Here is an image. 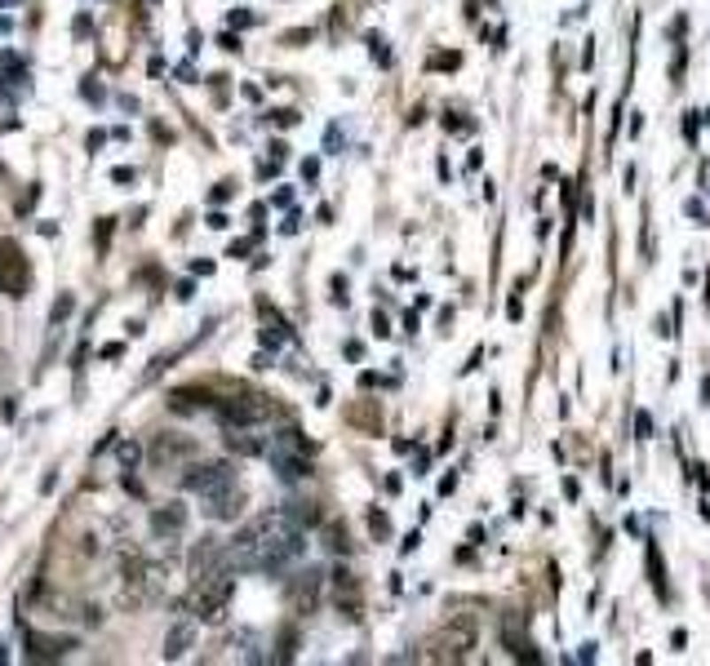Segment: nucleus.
<instances>
[{
	"instance_id": "1a4fd4ad",
	"label": "nucleus",
	"mask_w": 710,
	"mask_h": 666,
	"mask_svg": "<svg viewBox=\"0 0 710 666\" xmlns=\"http://www.w3.org/2000/svg\"><path fill=\"white\" fill-rule=\"evenodd\" d=\"M328 595H333V604L342 608V617H360L365 613V591H360V577H355L346 564H337L333 573H328Z\"/></svg>"
},
{
	"instance_id": "ea45409f",
	"label": "nucleus",
	"mask_w": 710,
	"mask_h": 666,
	"mask_svg": "<svg viewBox=\"0 0 710 666\" xmlns=\"http://www.w3.org/2000/svg\"><path fill=\"white\" fill-rule=\"evenodd\" d=\"M218 45H222V50H231V54L240 50V41H235V32H227V36H218Z\"/></svg>"
},
{
	"instance_id": "412c9836",
	"label": "nucleus",
	"mask_w": 710,
	"mask_h": 666,
	"mask_svg": "<svg viewBox=\"0 0 710 666\" xmlns=\"http://www.w3.org/2000/svg\"><path fill=\"white\" fill-rule=\"evenodd\" d=\"M196 644V626L191 622H178L169 635H165V657L169 662H178V657H187V648Z\"/></svg>"
},
{
	"instance_id": "ddd939ff",
	"label": "nucleus",
	"mask_w": 710,
	"mask_h": 666,
	"mask_svg": "<svg viewBox=\"0 0 710 666\" xmlns=\"http://www.w3.org/2000/svg\"><path fill=\"white\" fill-rule=\"evenodd\" d=\"M27 648H32V662H58V657H67L76 648V639L72 635H41V631H32Z\"/></svg>"
},
{
	"instance_id": "dca6fc26",
	"label": "nucleus",
	"mask_w": 710,
	"mask_h": 666,
	"mask_svg": "<svg viewBox=\"0 0 710 666\" xmlns=\"http://www.w3.org/2000/svg\"><path fill=\"white\" fill-rule=\"evenodd\" d=\"M346 422L360 427V431H369V436H378V431H382V409H378V400H355V405L346 409Z\"/></svg>"
},
{
	"instance_id": "c9c22d12",
	"label": "nucleus",
	"mask_w": 710,
	"mask_h": 666,
	"mask_svg": "<svg viewBox=\"0 0 710 666\" xmlns=\"http://www.w3.org/2000/svg\"><path fill=\"white\" fill-rule=\"evenodd\" d=\"M231 27H253V14H249V10H235V14H231Z\"/></svg>"
},
{
	"instance_id": "2f4dec72",
	"label": "nucleus",
	"mask_w": 710,
	"mask_h": 666,
	"mask_svg": "<svg viewBox=\"0 0 710 666\" xmlns=\"http://www.w3.org/2000/svg\"><path fill=\"white\" fill-rule=\"evenodd\" d=\"M369 45H374V58H378V63L387 67V63H391V54H387V41H382V36L374 32V36H369Z\"/></svg>"
},
{
	"instance_id": "f704fd0d",
	"label": "nucleus",
	"mask_w": 710,
	"mask_h": 666,
	"mask_svg": "<svg viewBox=\"0 0 710 666\" xmlns=\"http://www.w3.org/2000/svg\"><path fill=\"white\" fill-rule=\"evenodd\" d=\"M138 458H143V449H138V445H120V462H125V467H134Z\"/></svg>"
},
{
	"instance_id": "2eb2a0df",
	"label": "nucleus",
	"mask_w": 710,
	"mask_h": 666,
	"mask_svg": "<svg viewBox=\"0 0 710 666\" xmlns=\"http://www.w3.org/2000/svg\"><path fill=\"white\" fill-rule=\"evenodd\" d=\"M258 315H262V347H280V343H289V320L271 306V302H258Z\"/></svg>"
},
{
	"instance_id": "bb28decb",
	"label": "nucleus",
	"mask_w": 710,
	"mask_h": 666,
	"mask_svg": "<svg viewBox=\"0 0 710 666\" xmlns=\"http://www.w3.org/2000/svg\"><path fill=\"white\" fill-rule=\"evenodd\" d=\"M431 67H440V72H458V67H462V54L444 50V54H436V58H431Z\"/></svg>"
},
{
	"instance_id": "393cba45",
	"label": "nucleus",
	"mask_w": 710,
	"mask_h": 666,
	"mask_svg": "<svg viewBox=\"0 0 710 666\" xmlns=\"http://www.w3.org/2000/svg\"><path fill=\"white\" fill-rule=\"evenodd\" d=\"M112 231H116V218H98V227H94V244H98V253H107Z\"/></svg>"
},
{
	"instance_id": "f257e3e1",
	"label": "nucleus",
	"mask_w": 710,
	"mask_h": 666,
	"mask_svg": "<svg viewBox=\"0 0 710 666\" xmlns=\"http://www.w3.org/2000/svg\"><path fill=\"white\" fill-rule=\"evenodd\" d=\"M302 551V524L289 511H262L240 538L227 546V569H280Z\"/></svg>"
},
{
	"instance_id": "9b49d317",
	"label": "nucleus",
	"mask_w": 710,
	"mask_h": 666,
	"mask_svg": "<svg viewBox=\"0 0 710 666\" xmlns=\"http://www.w3.org/2000/svg\"><path fill=\"white\" fill-rule=\"evenodd\" d=\"M244 489L240 484H227V489H218V493H209V520H240V511H244Z\"/></svg>"
},
{
	"instance_id": "aec40b11",
	"label": "nucleus",
	"mask_w": 710,
	"mask_h": 666,
	"mask_svg": "<svg viewBox=\"0 0 710 666\" xmlns=\"http://www.w3.org/2000/svg\"><path fill=\"white\" fill-rule=\"evenodd\" d=\"M502 644H506L520 662H537V648H533V639L520 631V622H502Z\"/></svg>"
},
{
	"instance_id": "423d86ee",
	"label": "nucleus",
	"mask_w": 710,
	"mask_h": 666,
	"mask_svg": "<svg viewBox=\"0 0 710 666\" xmlns=\"http://www.w3.org/2000/svg\"><path fill=\"white\" fill-rule=\"evenodd\" d=\"M27 284H32V262L23 253L19 240H0V293L5 298H27Z\"/></svg>"
},
{
	"instance_id": "e433bc0d",
	"label": "nucleus",
	"mask_w": 710,
	"mask_h": 666,
	"mask_svg": "<svg viewBox=\"0 0 710 666\" xmlns=\"http://www.w3.org/2000/svg\"><path fill=\"white\" fill-rule=\"evenodd\" d=\"M315 174H320V160H302V178L315 182Z\"/></svg>"
},
{
	"instance_id": "473e14b6",
	"label": "nucleus",
	"mask_w": 710,
	"mask_h": 666,
	"mask_svg": "<svg viewBox=\"0 0 710 666\" xmlns=\"http://www.w3.org/2000/svg\"><path fill=\"white\" fill-rule=\"evenodd\" d=\"M374 333H378V338H391V320L382 311H374Z\"/></svg>"
},
{
	"instance_id": "39448f33",
	"label": "nucleus",
	"mask_w": 710,
	"mask_h": 666,
	"mask_svg": "<svg viewBox=\"0 0 710 666\" xmlns=\"http://www.w3.org/2000/svg\"><path fill=\"white\" fill-rule=\"evenodd\" d=\"M218 418H222V427H258V422L275 418V400L235 387L231 400H218Z\"/></svg>"
},
{
	"instance_id": "7c9ffc66",
	"label": "nucleus",
	"mask_w": 710,
	"mask_h": 666,
	"mask_svg": "<svg viewBox=\"0 0 710 666\" xmlns=\"http://www.w3.org/2000/svg\"><path fill=\"white\" fill-rule=\"evenodd\" d=\"M311 41V27H297V32H284L280 36V45H306Z\"/></svg>"
},
{
	"instance_id": "f03ea898",
	"label": "nucleus",
	"mask_w": 710,
	"mask_h": 666,
	"mask_svg": "<svg viewBox=\"0 0 710 666\" xmlns=\"http://www.w3.org/2000/svg\"><path fill=\"white\" fill-rule=\"evenodd\" d=\"M165 591V564L134 546H120V604H147Z\"/></svg>"
},
{
	"instance_id": "7ed1b4c3",
	"label": "nucleus",
	"mask_w": 710,
	"mask_h": 666,
	"mask_svg": "<svg viewBox=\"0 0 710 666\" xmlns=\"http://www.w3.org/2000/svg\"><path fill=\"white\" fill-rule=\"evenodd\" d=\"M231 591H235V582L227 577V569H222V573H209V577H196V582H191V595L182 600V608H191L200 622L218 626V622L227 617Z\"/></svg>"
},
{
	"instance_id": "f3484780",
	"label": "nucleus",
	"mask_w": 710,
	"mask_h": 666,
	"mask_svg": "<svg viewBox=\"0 0 710 666\" xmlns=\"http://www.w3.org/2000/svg\"><path fill=\"white\" fill-rule=\"evenodd\" d=\"M227 449L240 458H258V453H266V440L253 436V427H227Z\"/></svg>"
},
{
	"instance_id": "72a5a7b5",
	"label": "nucleus",
	"mask_w": 710,
	"mask_h": 666,
	"mask_svg": "<svg viewBox=\"0 0 710 666\" xmlns=\"http://www.w3.org/2000/svg\"><path fill=\"white\" fill-rule=\"evenodd\" d=\"M174 298H178V302H191V298H196V284H191V280H178Z\"/></svg>"
},
{
	"instance_id": "a19ab883",
	"label": "nucleus",
	"mask_w": 710,
	"mask_h": 666,
	"mask_svg": "<svg viewBox=\"0 0 710 666\" xmlns=\"http://www.w3.org/2000/svg\"><path fill=\"white\" fill-rule=\"evenodd\" d=\"M297 222H302V218H297V213H289V218H284V227H280V231H284V236H293V231H297Z\"/></svg>"
},
{
	"instance_id": "6ab92c4d",
	"label": "nucleus",
	"mask_w": 710,
	"mask_h": 666,
	"mask_svg": "<svg viewBox=\"0 0 710 666\" xmlns=\"http://www.w3.org/2000/svg\"><path fill=\"white\" fill-rule=\"evenodd\" d=\"M275 471H280L284 480H306V476H311V453L280 449V453H275Z\"/></svg>"
},
{
	"instance_id": "cd10ccee",
	"label": "nucleus",
	"mask_w": 710,
	"mask_h": 666,
	"mask_svg": "<svg viewBox=\"0 0 710 666\" xmlns=\"http://www.w3.org/2000/svg\"><path fill=\"white\" fill-rule=\"evenodd\" d=\"M271 120H275V129H293V125H297V112H293V107H280V112H271Z\"/></svg>"
},
{
	"instance_id": "79ce46f5",
	"label": "nucleus",
	"mask_w": 710,
	"mask_h": 666,
	"mask_svg": "<svg viewBox=\"0 0 710 666\" xmlns=\"http://www.w3.org/2000/svg\"><path fill=\"white\" fill-rule=\"evenodd\" d=\"M706 306H710V275H706Z\"/></svg>"
},
{
	"instance_id": "b1692460",
	"label": "nucleus",
	"mask_w": 710,
	"mask_h": 666,
	"mask_svg": "<svg viewBox=\"0 0 710 666\" xmlns=\"http://www.w3.org/2000/svg\"><path fill=\"white\" fill-rule=\"evenodd\" d=\"M293 653H297V631H280V639H275V662H293Z\"/></svg>"
},
{
	"instance_id": "0eeeda50",
	"label": "nucleus",
	"mask_w": 710,
	"mask_h": 666,
	"mask_svg": "<svg viewBox=\"0 0 710 666\" xmlns=\"http://www.w3.org/2000/svg\"><path fill=\"white\" fill-rule=\"evenodd\" d=\"M191 458H196V440H191V436L160 431V436H151V445H147V462H151L156 471H174V467H182V462H191Z\"/></svg>"
},
{
	"instance_id": "a211bd4d",
	"label": "nucleus",
	"mask_w": 710,
	"mask_h": 666,
	"mask_svg": "<svg viewBox=\"0 0 710 666\" xmlns=\"http://www.w3.org/2000/svg\"><path fill=\"white\" fill-rule=\"evenodd\" d=\"M644 560H648V582H652V591H657V600H670V582H666V560H661V546L648 538V546H644Z\"/></svg>"
},
{
	"instance_id": "58836bf2",
	"label": "nucleus",
	"mask_w": 710,
	"mask_h": 666,
	"mask_svg": "<svg viewBox=\"0 0 710 666\" xmlns=\"http://www.w3.org/2000/svg\"><path fill=\"white\" fill-rule=\"evenodd\" d=\"M577 493H582V484H577V480H573V476H564V498H568V502H573V498H577Z\"/></svg>"
},
{
	"instance_id": "20e7f679",
	"label": "nucleus",
	"mask_w": 710,
	"mask_h": 666,
	"mask_svg": "<svg viewBox=\"0 0 710 666\" xmlns=\"http://www.w3.org/2000/svg\"><path fill=\"white\" fill-rule=\"evenodd\" d=\"M475 644H480V635H475V622H467V617H453V622H444L440 631H431L427 635V657L431 662H444V666H453V662H467L471 653H475Z\"/></svg>"
},
{
	"instance_id": "5701e85b",
	"label": "nucleus",
	"mask_w": 710,
	"mask_h": 666,
	"mask_svg": "<svg viewBox=\"0 0 710 666\" xmlns=\"http://www.w3.org/2000/svg\"><path fill=\"white\" fill-rule=\"evenodd\" d=\"M365 520H369V533H374V542H391V520H387V511L369 507V511H365Z\"/></svg>"
},
{
	"instance_id": "4c0bfd02",
	"label": "nucleus",
	"mask_w": 710,
	"mask_h": 666,
	"mask_svg": "<svg viewBox=\"0 0 710 666\" xmlns=\"http://www.w3.org/2000/svg\"><path fill=\"white\" fill-rule=\"evenodd\" d=\"M205 222H209V227H213V231H222V227H227V222H231V218H227V213H218V209H213V213H209V218H205Z\"/></svg>"
},
{
	"instance_id": "c756f323",
	"label": "nucleus",
	"mask_w": 710,
	"mask_h": 666,
	"mask_svg": "<svg viewBox=\"0 0 710 666\" xmlns=\"http://www.w3.org/2000/svg\"><path fill=\"white\" fill-rule=\"evenodd\" d=\"M648 436H652V418L639 409V414H635V440H648Z\"/></svg>"
},
{
	"instance_id": "6e6552de",
	"label": "nucleus",
	"mask_w": 710,
	"mask_h": 666,
	"mask_svg": "<svg viewBox=\"0 0 710 666\" xmlns=\"http://www.w3.org/2000/svg\"><path fill=\"white\" fill-rule=\"evenodd\" d=\"M227 484H235V467L231 462H196V467H187L182 471V489L187 493H218V489H227Z\"/></svg>"
},
{
	"instance_id": "f8f14e48",
	"label": "nucleus",
	"mask_w": 710,
	"mask_h": 666,
	"mask_svg": "<svg viewBox=\"0 0 710 666\" xmlns=\"http://www.w3.org/2000/svg\"><path fill=\"white\" fill-rule=\"evenodd\" d=\"M182 529H187V507H182V502H165V507L151 511V533H156V538L174 542Z\"/></svg>"
},
{
	"instance_id": "c85d7f7f",
	"label": "nucleus",
	"mask_w": 710,
	"mask_h": 666,
	"mask_svg": "<svg viewBox=\"0 0 710 666\" xmlns=\"http://www.w3.org/2000/svg\"><path fill=\"white\" fill-rule=\"evenodd\" d=\"M231 196H235V187H231V182H218V187H209V200H213V205H227Z\"/></svg>"
},
{
	"instance_id": "4468645a",
	"label": "nucleus",
	"mask_w": 710,
	"mask_h": 666,
	"mask_svg": "<svg viewBox=\"0 0 710 666\" xmlns=\"http://www.w3.org/2000/svg\"><path fill=\"white\" fill-rule=\"evenodd\" d=\"M169 409L174 414H200V409H218V396L205 387H178L169 391Z\"/></svg>"
},
{
	"instance_id": "9d476101",
	"label": "nucleus",
	"mask_w": 710,
	"mask_h": 666,
	"mask_svg": "<svg viewBox=\"0 0 710 666\" xmlns=\"http://www.w3.org/2000/svg\"><path fill=\"white\" fill-rule=\"evenodd\" d=\"M320 595H324V573H320V569L293 573V582H289V608H293L297 617H311V613L320 608Z\"/></svg>"
},
{
	"instance_id": "4be33fe9",
	"label": "nucleus",
	"mask_w": 710,
	"mask_h": 666,
	"mask_svg": "<svg viewBox=\"0 0 710 666\" xmlns=\"http://www.w3.org/2000/svg\"><path fill=\"white\" fill-rule=\"evenodd\" d=\"M324 546H328L333 555H342V560H346V555L355 551V542H351V529H346L342 520H328V524H324Z\"/></svg>"
},
{
	"instance_id": "a878e982",
	"label": "nucleus",
	"mask_w": 710,
	"mask_h": 666,
	"mask_svg": "<svg viewBox=\"0 0 710 666\" xmlns=\"http://www.w3.org/2000/svg\"><path fill=\"white\" fill-rule=\"evenodd\" d=\"M72 311H76V298H72V293H58V302H54V315H50V324L58 329V324H63V320H67Z\"/></svg>"
}]
</instances>
